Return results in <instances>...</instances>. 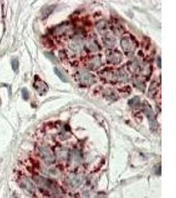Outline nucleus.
<instances>
[{"instance_id": "39448f33", "label": "nucleus", "mask_w": 176, "mask_h": 198, "mask_svg": "<svg viewBox=\"0 0 176 198\" xmlns=\"http://www.w3.org/2000/svg\"><path fill=\"white\" fill-rule=\"evenodd\" d=\"M122 54L120 52L116 50H108L107 52V60L111 64H118L121 62Z\"/></svg>"}, {"instance_id": "1a4fd4ad", "label": "nucleus", "mask_w": 176, "mask_h": 198, "mask_svg": "<svg viewBox=\"0 0 176 198\" xmlns=\"http://www.w3.org/2000/svg\"><path fill=\"white\" fill-rule=\"evenodd\" d=\"M21 187L25 189L26 191L28 192L32 193L35 192V186H34L32 183L28 180L27 178H23L21 180Z\"/></svg>"}, {"instance_id": "f3484780", "label": "nucleus", "mask_w": 176, "mask_h": 198, "mask_svg": "<svg viewBox=\"0 0 176 198\" xmlns=\"http://www.w3.org/2000/svg\"><path fill=\"white\" fill-rule=\"evenodd\" d=\"M140 102V99H138V97H134L133 99H131L129 102L130 106L133 107H136L138 105V104Z\"/></svg>"}, {"instance_id": "2eb2a0df", "label": "nucleus", "mask_w": 176, "mask_h": 198, "mask_svg": "<svg viewBox=\"0 0 176 198\" xmlns=\"http://www.w3.org/2000/svg\"><path fill=\"white\" fill-rule=\"evenodd\" d=\"M87 46L88 49L91 51H96L99 49V46L98 42H96V41L94 39H91L89 40L87 44Z\"/></svg>"}, {"instance_id": "ddd939ff", "label": "nucleus", "mask_w": 176, "mask_h": 198, "mask_svg": "<svg viewBox=\"0 0 176 198\" xmlns=\"http://www.w3.org/2000/svg\"><path fill=\"white\" fill-rule=\"evenodd\" d=\"M128 68L131 73H138L141 72L142 69H143V67L137 61H133L131 62L129 64H128Z\"/></svg>"}, {"instance_id": "4be33fe9", "label": "nucleus", "mask_w": 176, "mask_h": 198, "mask_svg": "<svg viewBox=\"0 0 176 198\" xmlns=\"http://www.w3.org/2000/svg\"><path fill=\"white\" fill-rule=\"evenodd\" d=\"M46 56L49 59H50L52 62H54L55 60V58L53 55H51L50 54H47V53L46 54Z\"/></svg>"}, {"instance_id": "412c9836", "label": "nucleus", "mask_w": 176, "mask_h": 198, "mask_svg": "<svg viewBox=\"0 0 176 198\" xmlns=\"http://www.w3.org/2000/svg\"><path fill=\"white\" fill-rule=\"evenodd\" d=\"M114 30L115 33H117V34H120L121 32H122L123 31V29L121 28V25H118L117 24L116 25L114 26Z\"/></svg>"}, {"instance_id": "423d86ee", "label": "nucleus", "mask_w": 176, "mask_h": 198, "mask_svg": "<svg viewBox=\"0 0 176 198\" xmlns=\"http://www.w3.org/2000/svg\"><path fill=\"white\" fill-rule=\"evenodd\" d=\"M78 78L81 83L91 85L95 82V77L92 74L86 71H81L78 74Z\"/></svg>"}, {"instance_id": "f03ea898", "label": "nucleus", "mask_w": 176, "mask_h": 198, "mask_svg": "<svg viewBox=\"0 0 176 198\" xmlns=\"http://www.w3.org/2000/svg\"><path fill=\"white\" fill-rule=\"evenodd\" d=\"M38 153L41 159L45 163L51 164L55 161V157L54 153L47 145H40V146H38Z\"/></svg>"}, {"instance_id": "6e6552de", "label": "nucleus", "mask_w": 176, "mask_h": 198, "mask_svg": "<svg viewBox=\"0 0 176 198\" xmlns=\"http://www.w3.org/2000/svg\"><path fill=\"white\" fill-rule=\"evenodd\" d=\"M83 182V178L79 175L77 174H71L67 177V183L72 188H77Z\"/></svg>"}, {"instance_id": "aec40b11", "label": "nucleus", "mask_w": 176, "mask_h": 198, "mask_svg": "<svg viewBox=\"0 0 176 198\" xmlns=\"http://www.w3.org/2000/svg\"><path fill=\"white\" fill-rule=\"evenodd\" d=\"M22 98H23L25 100H28L29 98V93L28 90L26 88H23L22 89Z\"/></svg>"}, {"instance_id": "f8f14e48", "label": "nucleus", "mask_w": 176, "mask_h": 198, "mask_svg": "<svg viewBox=\"0 0 176 198\" xmlns=\"http://www.w3.org/2000/svg\"><path fill=\"white\" fill-rule=\"evenodd\" d=\"M103 41L105 45H106V46H107L108 48L114 47L116 42L115 39L110 34H106L105 35H104Z\"/></svg>"}, {"instance_id": "7ed1b4c3", "label": "nucleus", "mask_w": 176, "mask_h": 198, "mask_svg": "<svg viewBox=\"0 0 176 198\" xmlns=\"http://www.w3.org/2000/svg\"><path fill=\"white\" fill-rule=\"evenodd\" d=\"M121 45L123 51L127 55L133 54L137 48V44L134 39L131 36H124L121 40Z\"/></svg>"}, {"instance_id": "dca6fc26", "label": "nucleus", "mask_w": 176, "mask_h": 198, "mask_svg": "<svg viewBox=\"0 0 176 198\" xmlns=\"http://www.w3.org/2000/svg\"><path fill=\"white\" fill-rule=\"evenodd\" d=\"M54 7H55L54 5H51L50 7H46V8L44 10V12L42 13V18H46V17L49 16L50 13L53 12Z\"/></svg>"}, {"instance_id": "4468645a", "label": "nucleus", "mask_w": 176, "mask_h": 198, "mask_svg": "<svg viewBox=\"0 0 176 198\" xmlns=\"http://www.w3.org/2000/svg\"><path fill=\"white\" fill-rule=\"evenodd\" d=\"M96 27L98 29V32L102 35H105L108 33V25L106 21H101L96 24Z\"/></svg>"}, {"instance_id": "9d476101", "label": "nucleus", "mask_w": 176, "mask_h": 198, "mask_svg": "<svg viewBox=\"0 0 176 198\" xmlns=\"http://www.w3.org/2000/svg\"><path fill=\"white\" fill-rule=\"evenodd\" d=\"M82 42L79 39H74L69 43V48L73 51L77 52H80L82 50Z\"/></svg>"}, {"instance_id": "20e7f679", "label": "nucleus", "mask_w": 176, "mask_h": 198, "mask_svg": "<svg viewBox=\"0 0 176 198\" xmlns=\"http://www.w3.org/2000/svg\"><path fill=\"white\" fill-rule=\"evenodd\" d=\"M142 110H143L144 114L147 116V117L148 118L151 128H156V119H155L154 112H153V110L152 109L151 106H150L147 102H145V103L144 102V103H143V104H142Z\"/></svg>"}, {"instance_id": "a211bd4d", "label": "nucleus", "mask_w": 176, "mask_h": 198, "mask_svg": "<svg viewBox=\"0 0 176 198\" xmlns=\"http://www.w3.org/2000/svg\"><path fill=\"white\" fill-rule=\"evenodd\" d=\"M54 72H55V74L58 76V77L59 78V79H60L63 82H66L67 81V79H66L65 76L59 69H58L57 68H55L54 69Z\"/></svg>"}, {"instance_id": "6ab92c4d", "label": "nucleus", "mask_w": 176, "mask_h": 198, "mask_svg": "<svg viewBox=\"0 0 176 198\" xmlns=\"http://www.w3.org/2000/svg\"><path fill=\"white\" fill-rule=\"evenodd\" d=\"M18 65H19V63H18V61L17 59H14L11 61V66H12V69H13L14 72H17L18 69Z\"/></svg>"}, {"instance_id": "5701e85b", "label": "nucleus", "mask_w": 176, "mask_h": 198, "mask_svg": "<svg viewBox=\"0 0 176 198\" xmlns=\"http://www.w3.org/2000/svg\"><path fill=\"white\" fill-rule=\"evenodd\" d=\"M95 198H106V197H105L103 194H98V196L95 197Z\"/></svg>"}, {"instance_id": "f257e3e1", "label": "nucleus", "mask_w": 176, "mask_h": 198, "mask_svg": "<svg viewBox=\"0 0 176 198\" xmlns=\"http://www.w3.org/2000/svg\"><path fill=\"white\" fill-rule=\"evenodd\" d=\"M34 180L35 181L36 184L39 188L43 189L45 191H47L51 193V195L54 197H61L62 196L61 189L55 184L54 182L40 176H35L34 177Z\"/></svg>"}, {"instance_id": "9b49d317", "label": "nucleus", "mask_w": 176, "mask_h": 198, "mask_svg": "<svg viewBox=\"0 0 176 198\" xmlns=\"http://www.w3.org/2000/svg\"><path fill=\"white\" fill-rule=\"evenodd\" d=\"M101 64H102V61H101V58L99 55H95L92 57L88 62L89 68L92 69H96L100 68Z\"/></svg>"}, {"instance_id": "0eeeda50", "label": "nucleus", "mask_w": 176, "mask_h": 198, "mask_svg": "<svg viewBox=\"0 0 176 198\" xmlns=\"http://www.w3.org/2000/svg\"><path fill=\"white\" fill-rule=\"evenodd\" d=\"M34 87L40 95H45L48 91V86L44 81L40 79L39 78L36 77L35 83H34Z\"/></svg>"}]
</instances>
